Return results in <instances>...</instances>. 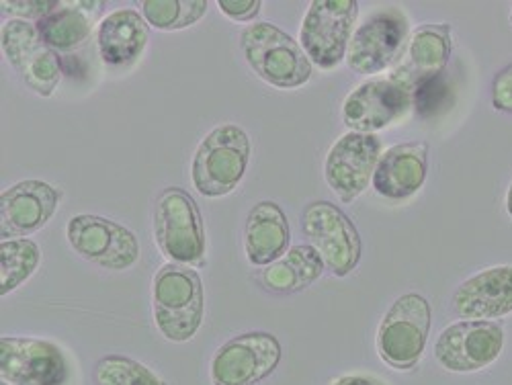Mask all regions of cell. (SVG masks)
<instances>
[{"label": "cell", "mask_w": 512, "mask_h": 385, "mask_svg": "<svg viewBox=\"0 0 512 385\" xmlns=\"http://www.w3.org/2000/svg\"><path fill=\"white\" fill-rule=\"evenodd\" d=\"M0 7H3V11L7 15H17L19 19L27 21V19H44L48 17L56 7L58 3L56 0H3L0 3Z\"/></svg>", "instance_id": "4316f807"}, {"label": "cell", "mask_w": 512, "mask_h": 385, "mask_svg": "<svg viewBox=\"0 0 512 385\" xmlns=\"http://www.w3.org/2000/svg\"><path fill=\"white\" fill-rule=\"evenodd\" d=\"M408 25V17L400 9L373 13L351 37L349 68L357 74H377L396 64L408 39Z\"/></svg>", "instance_id": "4fadbf2b"}, {"label": "cell", "mask_w": 512, "mask_h": 385, "mask_svg": "<svg viewBox=\"0 0 512 385\" xmlns=\"http://www.w3.org/2000/svg\"><path fill=\"white\" fill-rule=\"evenodd\" d=\"M154 322L160 334L173 342L191 340L205 312V293L197 271L187 265L160 267L152 287Z\"/></svg>", "instance_id": "6da1fadb"}, {"label": "cell", "mask_w": 512, "mask_h": 385, "mask_svg": "<svg viewBox=\"0 0 512 385\" xmlns=\"http://www.w3.org/2000/svg\"><path fill=\"white\" fill-rule=\"evenodd\" d=\"M433 320L431 304L418 293L398 297L377 330L379 357L398 371L412 369L426 347Z\"/></svg>", "instance_id": "5b68a950"}, {"label": "cell", "mask_w": 512, "mask_h": 385, "mask_svg": "<svg viewBox=\"0 0 512 385\" xmlns=\"http://www.w3.org/2000/svg\"><path fill=\"white\" fill-rule=\"evenodd\" d=\"M429 168V146L424 142L398 144L383 154L373 173V189L390 201H402L420 191Z\"/></svg>", "instance_id": "ac0fdd59"}, {"label": "cell", "mask_w": 512, "mask_h": 385, "mask_svg": "<svg viewBox=\"0 0 512 385\" xmlns=\"http://www.w3.org/2000/svg\"><path fill=\"white\" fill-rule=\"evenodd\" d=\"M492 105L496 111L512 113V64L500 70L492 82Z\"/></svg>", "instance_id": "83f0119b"}, {"label": "cell", "mask_w": 512, "mask_h": 385, "mask_svg": "<svg viewBox=\"0 0 512 385\" xmlns=\"http://www.w3.org/2000/svg\"><path fill=\"white\" fill-rule=\"evenodd\" d=\"M289 222L273 201L256 203L246 220L244 250L254 267H269L289 250Z\"/></svg>", "instance_id": "d6986e66"}, {"label": "cell", "mask_w": 512, "mask_h": 385, "mask_svg": "<svg viewBox=\"0 0 512 385\" xmlns=\"http://www.w3.org/2000/svg\"><path fill=\"white\" fill-rule=\"evenodd\" d=\"M41 263V250L33 240L15 238L0 242V295L15 291Z\"/></svg>", "instance_id": "cb8c5ba5"}, {"label": "cell", "mask_w": 512, "mask_h": 385, "mask_svg": "<svg viewBox=\"0 0 512 385\" xmlns=\"http://www.w3.org/2000/svg\"><path fill=\"white\" fill-rule=\"evenodd\" d=\"M220 11L234 21H250L261 13L259 0H220Z\"/></svg>", "instance_id": "f1b7e54d"}, {"label": "cell", "mask_w": 512, "mask_h": 385, "mask_svg": "<svg viewBox=\"0 0 512 385\" xmlns=\"http://www.w3.org/2000/svg\"><path fill=\"white\" fill-rule=\"evenodd\" d=\"M281 345L269 332H246L228 340L211 361L213 385H254L281 363Z\"/></svg>", "instance_id": "8fae6325"}, {"label": "cell", "mask_w": 512, "mask_h": 385, "mask_svg": "<svg viewBox=\"0 0 512 385\" xmlns=\"http://www.w3.org/2000/svg\"><path fill=\"white\" fill-rule=\"evenodd\" d=\"M451 56V25H420L412 37L408 48V62L398 70L408 78L414 91L420 84L435 80L447 68Z\"/></svg>", "instance_id": "44dd1931"}, {"label": "cell", "mask_w": 512, "mask_h": 385, "mask_svg": "<svg viewBox=\"0 0 512 385\" xmlns=\"http://www.w3.org/2000/svg\"><path fill=\"white\" fill-rule=\"evenodd\" d=\"M330 385H386V383L369 375H343L334 379Z\"/></svg>", "instance_id": "f546056e"}, {"label": "cell", "mask_w": 512, "mask_h": 385, "mask_svg": "<svg viewBox=\"0 0 512 385\" xmlns=\"http://www.w3.org/2000/svg\"><path fill=\"white\" fill-rule=\"evenodd\" d=\"M68 375L62 351L39 338H0V377L9 385H62Z\"/></svg>", "instance_id": "9a60e30c"}, {"label": "cell", "mask_w": 512, "mask_h": 385, "mask_svg": "<svg viewBox=\"0 0 512 385\" xmlns=\"http://www.w3.org/2000/svg\"><path fill=\"white\" fill-rule=\"evenodd\" d=\"M379 158L381 140L375 134H345L330 148L324 162L328 187L343 203L355 201L373 181Z\"/></svg>", "instance_id": "5bb4252c"}, {"label": "cell", "mask_w": 512, "mask_h": 385, "mask_svg": "<svg viewBox=\"0 0 512 385\" xmlns=\"http://www.w3.org/2000/svg\"><path fill=\"white\" fill-rule=\"evenodd\" d=\"M66 236L70 246L107 271H125L140 259L138 236L125 226L101 216H74L68 222Z\"/></svg>", "instance_id": "9c48e42d"}, {"label": "cell", "mask_w": 512, "mask_h": 385, "mask_svg": "<svg viewBox=\"0 0 512 385\" xmlns=\"http://www.w3.org/2000/svg\"><path fill=\"white\" fill-rule=\"evenodd\" d=\"M97 385H166L146 365L121 355L103 357L95 367Z\"/></svg>", "instance_id": "484cf974"}, {"label": "cell", "mask_w": 512, "mask_h": 385, "mask_svg": "<svg viewBox=\"0 0 512 385\" xmlns=\"http://www.w3.org/2000/svg\"><path fill=\"white\" fill-rule=\"evenodd\" d=\"M140 7L148 25L160 31L187 29L207 13L205 0H144Z\"/></svg>", "instance_id": "d4e9b609"}, {"label": "cell", "mask_w": 512, "mask_h": 385, "mask_svg": "<svg viewBox=\"0 0 512 385\" xmlns=\"http://www.w3.org/2000/svg\"><path fill=\"white\" fill-rule=\"evenodd\" d=\"M154 238L162 254L177 265H203L205 230L195 199L179 187L164 189L154 205Z\"/></svg>", "instance_id": "277c9868"}, {"label": "cell", "mask_w": 512, "mask_h": 385, "mask_svg": "<svg viewBox=\"0 0 512 385\" xmlns=\"http://www.w3.org/2000/svg\"><path fill=\"white\" fill-rule=\"evenodd\" d=\"M510 23H512V11H510Z\"/></svg>", "instance_id": "1f68e13d"}, {"label": "cell", "mask_w": 512, "mask_h": 385, "mask_svg": "<svg viewBox=\"0 0 512 385\" xmlns=\"http://www.w3.org/2000/svg\"><path fill=\"white\" fill-rule=\"evenodd\" d=\"M60 191L44 181H21L0 195V238H25L44 228L58 211Z\"/></svg>", "instance_id": "2e32d148"}, {"label": "cell", "mask_w": 512, "mask_h": 385, "mask_svg": "<svg viewBox=\"0 0 512 385\" xmlns=\"http://www.w3.org/2000/svg\"><path fill=\"white\" fill-rule=\"evenodd\" d=\"M3 50L11 66L39 97H52L62 80L60 56L41 39L37 25L13 19L3 27Z\"/></svg>", "instance_id": "30bf717a"}, {"label": "cell", "mask_w": 512, "mask_h": 385, "mask_svg": "<svg viewBox=\"0 0 512 385\" xmlns=\"http://www.w3.org/2000/svg\"><path fill=\"white\" fill-rule=\"evenodd\" d=\"M148 39V21L132 9L115 11L99 25V52L103 62L111 68H127L138 62L148 46Z\"/></svg>", "instance_id": "ffe728a7"}, {"label": "cell", "mask_w": 512, "mask_h": 385, "mask_svg": "<svg viewBox=\"0 0 512 385\" xmlns=\"http://www.w3.org/2000/svg\"><path fill=\"white\" fill-rule=\"evenodd\" d=\"M324 261L310 244L289 248L279 261L261 271V285L279 295H289L312 287L324 273Z\"/></svg>", "instance_id": "603a6c76"}, {"label": "cell", "mask_w": 512, "mask_h": 385, "mask_svg": "<svg viewBox=\"0 0 512 385\" xmlns=\"http://www.w3.org/2000/svg\"><path fill=\"white\" fill-rule=\"evenodd\" d=\"M250 160V138L234 123L218 125L199 144L191 179L205 197H224L242 181Z\"/></svg>", "instance_id": "3957f363"}, {"label": "cell", "mask_w": 512, "mask_h": 385, "mask_svg": "<svg viewBox=\"0 0 512 385\" xmlns=\"http://www.w3.org/2000/svg\"><path fill=\"white\" fill-rule=\"evenodd\" d=\"M244 60L277 89H297L312 78L314 64L287 33L273 23H252L240 33Z\"/></svg>", "instance_id": "7a4b0ae2"}, {"label": "cell", "mask_w": 512, "mask_h": 385, "mask_svg": "<svg viewBox=\"0 0 512 385\" xmlns=\"http://www.w3.org/2000/svg\"><path fill=\"white\" fill-rule=\"evenodd\" d=\"M453 310L463 320L484 322L512 314V265L492 267L463 281L453 293Z\"/></svg>", "instance_id": "e0dca14e"}, {"label": "cell", "mask_w": 512, "mask_h": 385, "mask_svg": "<svg viewBox=\"0 0 512 385\" xmlns=\"http://www.w3.org/2000/svg\"><path fill=\"white\" fill-rule=\"evenodd\" d=\"M357 17L359 5L355 0H314L300 31V46L310 62L322 70H332L347 60Z\"/></svg>", "instance_id": "8992f818"}, {"label": "cell", "mask_w": 512, "mask_h": 385, "mask_svg": "<svg viewBox=\"0 0 512 385\" xmlns=\"http://www.w3.org/2000/svg\"><path fill=\"white\" fill-rule=\"evenodd\" d=\"M412 103L414 87L398 70L359 84L343 105V121L353 132L375 134L404 117Z\"/></svg>", "instance_id": "52a82bcc"}, {"label": "cell", "mask_w": 512, "mask_h": 385, "mask_svg": "<svg viewBox=\"0 0 512 385\" xmlns=\"http://www.w3.org/2000/svg\"><path fill=\"white\" fill-rule=\"evenodd\" d=\"M504 347V330L496 322L461 320L445 328L435 342V359L453 373H474L492 365Z\"/></svg>", "instance_id": "7c38bea8"}, {"label": "cell", "mask_w": 512, "mask_h": 385, "mask_svg": "<svg viewBox=\"0 0 512 385\" xmlns=\"http://www.w3.org/2000/svg\"><path fill=\"white\" fill-rule=\"evenodd\" d=\"M304 234L336 277H347L361 261V236L343 209L314 201L304 209Z\"/></svg>", "instance_id": "ba28073f"}, {"label": "cell", "mask_w": 512, "mask_h": 385, "mask_svg": "<svg viewBox=\"0 0 512 385\" xmlns=\"http://www.w3.org/2000/svg\"><path fill=\"white\" fill-rule=\"evenodd\" d=\"M506 211H508V216L512 218V183H510L508 193H506Z\"/></svg>", "instance_id": "4dcf8cb0"}, {"label": "cell", "mask_w": 512, "mask_h": 385, "mask_svg": "<svg viewBox=\"0 0 512 385\" xmlns=\"http://www.w3.org/2000/svg\"><path fill=\"white\" fill-rule=\"evenodd\" d=\"M103 3H84V0H72V3H58V7L44 19H39L37 31L41 39L54 52H72L80 48L93 33V25Z\"/></svg>", "instance_id": "7402d4cb"}]
</instances>
